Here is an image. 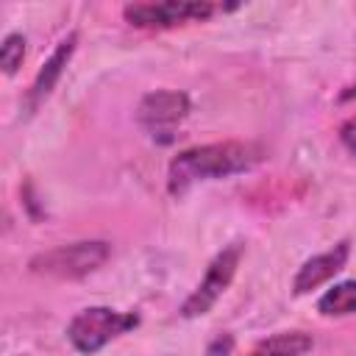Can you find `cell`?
Returning a JSON list of instances; mask_svg holds the SVG:
<instances>
[{
	"label": "cell",
	"instance_id": "12",
	"mask_svg": "<svg viewBox=\"0 0 356 356\" xmlns=\"http://www.w3.org/2000/svg\"><path fill=\"white\" fill-rule=\"evenodd\" d=\"M231 350H234V337H231V334H217V337L209 342L206 356H231Z\"/></svg>",
	"mask_w": 356,
	"mask_h": 356
},
{
	"label": "cell",
	"instance_id": "8",
	"mask_svg": "<svg viewBox=\"0 0 356 356\" xmlns=\"http://www.w3.org/2000/svg\"><path fill=\"white\" fill-rule=\"evenodd\" d=\"M75 44H78V33L72 31V33H67V36L56 44V50L50 53V58L42 64V70L36 72V81H33V86H31V95H28L31 108H36V106L56 89V83H58L64 67L70 64V58H72V53H75Z\"/></svg>",
	"mask_w": 356,
	"mask_h": 356
},
{
	"label": "cell",
	"instance_id": "11",
	"mask_svg": "<svg viewBox=\"0 0 356 356\" xmlns=\"http://www.w3.org/2000/svg\"><path fill=\"white\" fill-rule=\"evenodd\" d=\"M25 58V36L22 33H8L0 44V64H3V72L6 75H14L19 70Z\"/></svg>",
	"mask_w": 356,
	"mask_h": 356
},
{
	"label": "cell",
	"instance_id": "7",
	"mask_svg": "<svg viewBox=\"0 0 356 356\" xmlns=\"http://www.w3.org/2000/svg\"><path fill=\"white\" fill-rule=\"evenodd\" d=\"M348 256H350V242L348 239L337 242L331 250H325L320 256H312L309 261L300 264V270H298V275L292 281V292L295 295H306V292L317 289L320 284H325L328 278H334L345 267Z\"/></svg>",
	"mask_w": 356,
	"mask_h": 356
},
{
	"label": "cell",
	"instance_id": "6",
	"mask_svg": "<svg viewBox=\"0 0 356 356\" xmlns=\"http://www.w3.org/2000/svg\"><path fill=\"white\" fill-rule=\"evenodd\" d=\"M189 114V97L175 89H159L139 100L136 122L161 142H170L172 128Z\"/></svg>",
	"mask_w": 356,
	"mask_h": 356
},
{
	"label": "cell",
	"instance_id": "5",
	"mask_svg": "<svg viewBox=\"0 0 356 356\" xmlns=\"http://www.w3.org/2000/svg\"><path fill=\"white\" fill-rule=\"evenodd\" d=\"M217 6L206 0H164V3H131L122 8L125 22L136 28H172L192 19H209Z\"/></svg>",
	"mask_w": 356,
	"mask_h": 356
},
{
	"label": "cell",
	"instance_id": "3",
	"mask_svg": "<svg viewBox=\"0 0 356 356\" xmlns=\"http://www.w3.org/2000/svg\"><path fill=\"white\" fill-rule=\"evenodd\" d=\"M108 256H111V245L108 242H103V239H83V242L58 245L53 250L36 253L28 261V267H31V273H39V275L83 278V275L95 273L97 267H103Z\"/></svg>",
	"mask_w": 356,
	"mask_h": 356
},
{
	"label": "cell",
	"instance_id": "13",
	"mask_svg": "<svg viewBox=\"0 0 356 356\" xmlns=\"http://www.w3.org/2000/svg\"><path fill=\"white\" fill-rule=\"evenodd\" d=\"M339 139H342V145H345L350 153H356V117H350V120L342 122V128H339Z\"/></svg>",
	"mask_w": 356,
	"mask_h": 356
},
{
	"label": "cell",
	"instance_id": "1",
	"mask_svg": "<svg viewBox=\"0 0 356 356\" xmlns=\"http://www.w3.org/2000/svg\"><path fill=\"white\" fill-rule=\"evenodd\" d=\"M261 159V150L248 142H214L181 150L167 167V189L181 197L192 184L209 178H228L234 172L250 170Z\"/></svg>",
	"mask_w": 356,
	"mask_h": 356
},
{
	"label": "cell",
	"instance_id": "9",
	"mask_svg": "<svg viewBox=\"0 0 356 356\" xmlns=\"http://www.w3.org/2000/svg\"><path fill=\"white\" fill-rule=\"evenodd\" d=\"M312 345L314 339L306 331H281L259 342L250 356H303L306 350H312Z\"/></svg>",
	"mask_w": 356,
	"mask_h": 356
},
{
	"label": "cell",
	"instance_id": "10",
	"mask_svg": "<svg viewBox=\"0 0 356 356\" xmlns=\"http://www.w3.org/2000/svg\"><path fill=\"white\" fill-rule=\"evenodd\" d=\"M317 312L325 317H342V314H356V281H342L331 286L320 300Z\"/></svg>",
	"mask_w": 356,
	"mask_h": 356
},
{
	"label": "cell",
	"instance_id": "14",
	"mask_svg": "<svg viewBox=\"0 0 356 356\" xmlns=\"http://www.w3.org/2000/svg\"><path fill=\"white\" fill-rule=\"evenodd\" d=\"M339 100H342V103H348V100H356V83H353V86H348V89L339 95Z\"/></svg>",
	"mask_w": 356,
	"mask_h": 356
},
{
	"label": "cell",
	"instance_id": "2",
	"mask_svg": "<svg viewBox=\"0 0 356 356\" xmlns=\"http://www.w3.org/2000/svg\"><path fill=\"white\" fill-rule=\"evenodd\" d=\"M136 325H139V314H134V312H117L108 306H89V309H81L70 320L67 339L72 342V348L78 353L95 356L114 337H120Z\"/></svg>",
	"mask_w": 356,
	"mask_h": 356
},
{
	"label": "cell",
	"instance_id": "4",
	"mask_svg": "<svg viewBox=\"0 0 356 356\" xmlns=\"http://www.w3.org/2000/svg\"><path fill=\"white\" fill-rule=\"evenodd\" d=\"M242 250H245V248H242L239 242H234V245L222 248V250L211 259V264H209L203 281L197 284V289L181 303V309H178L181 317H186V320L200 317V314H206V312L220 300V295L231 286V281H234V275H236Z\"/></svg>",
	"mask_w": 356,
	"mask_h": 356
}]
</instances>
